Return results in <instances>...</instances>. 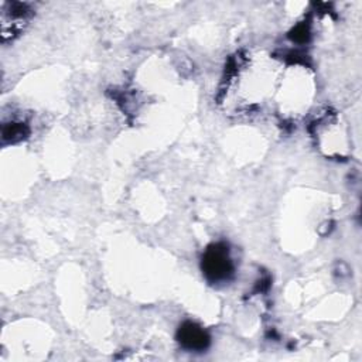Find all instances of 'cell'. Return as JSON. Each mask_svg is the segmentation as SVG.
I'll return each instance as SVG.
<instances>
[{"mask_svg": "<svg viewBox=\"0 0 362 362\" xmlns=\"http://www.w3.org/2000/svg\"><path fill=\"white\" fill-rule=\"evenodd\" d=\"M202 272L212 283H222L229 280L233 273V264L229 250L225 245L216 243L209 246L202 256Z\"/></svg>", "mask_w": 362, "mask_h": 362, "instance_id": "cell-1", "label": "cell"}, {"mask_svg": "<svg viewBox=\"0 0 362 362\" xmlns=\"http://www.w3.org/2000/svg\"><path fill=\"white\" fill-rule=\"evenodd\" d=\"M180 344L189 351H202L209 345V335L195 322H184L177 332Z\"/></svg>", "mask_w": 362, "mask_h": 362, "instance_id": "cell-2", "label": "cell"}, {"mask_svg": "<svg viewBox=\"0 0 362 362\" xmlns=\"http://www.w3.org/2000/svg\"><path fill=\"white\" fill-rule=\"evenodd\" d=\"M28 133V129L24 123H8L3 127V139L8 141H16L23 139Z\"/></svg>", "mask_w": 362, "mask_h": 362, "instance_id": "cell-3", "label": "cell"}]
</instances>
